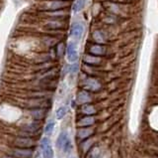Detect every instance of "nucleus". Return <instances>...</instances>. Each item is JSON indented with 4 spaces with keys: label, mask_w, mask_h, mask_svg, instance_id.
<instances>
[{
    "label": "nucleus",
    "mask_w": 158,
    "mask_h": 158,
    "mask_svg": "<svg viewBox=\"0 0 158 158\" xmlns=\"http://www.w3.org/2000/svg\"><path fill=\"white\" fill-rule=\"evenodd\" d=\"M15 145L19 148H32L36 146V141L33 140L31 137L19 136L15 139Z\"/></svg>",
    "instance_id": "obj_1"
},
{
    "label": "nucleus",
    "mask_w": 158,
    "mask_h": 158,
    "mask_svg": "<svg viewBox=\"0 0 158 158\" xmlns=\"http://www.w3.org/2000/svg\"><path fill=\"white\" fill-rule=\"evenodd\" d=\"M66 54H67V59L69 62H75L78 59V52H77V46L74 42H70L68 44L67 49H66Z\"/></svg>",
    "instance_id": "obj_2"
},
{
    "label": "nucleus",
    "mask_w": 158,
    "mask_h": 158,
    "mask_svg": "<svg viewBox=\"0 0 158 158\" xmlns=\"http://www.w3.org/2000/svg\"><path fill=\"white\" fill-rule=\"evenodd\" d=\"M12 155L16 158H31L33 156L32 148H15L12 151Z\"/></svg>",
    "instance_id": "obj_3"
},
{
    "label": "nucleus",
    "mask_w": 158,
    "mask_h": 158,
    "mask_svg": "<svg viewBox=\"0 0 158 158\" xmlns=\"http://www.w3.org/2000/svg\"><path fill=\"white\" fill-rule=\"evenodd\" d=\"M71 36L75 39V40H80L84 33V26L81 23L75 22L71 27Z\"/></svg>",
    "instance_id": "obj_4"
},
{
    "label": "nucleus",
    "mask_w": 158,
    "mask_h": 158,
    "mask_svg": "<svg viewBox=\"0 0 158 158\" xmlns=\"http://www.w3.org/2000/svg\"><path fill=\"white\" fill-rule=\"evenodd\" d=\"M84 88H85L86 90L95 92V91L100 90L101 85H100V83H99L97 80H95V79L88 78L87 80H85V82H84Z\"/></svg>",
    "instance_id": "obj_5"
},
{
    "label": "nucleus",
    "mask_w": 158,
    "mask_h": 158,
    "mask_svg": "<svg viewBox=\"0 0 158 158\" xmlns=\"http://www.w3.org/2000/svg\"><path fill=\"white\" fill-rule=\"evenodd\" d=\"M40 127H41V124H38V123H29V124L23 127V130L26 131V133H31V134L35 133V134H37L36 132H38Z\"/></svg>",
    "instance_id": "obj_6"
},
{
    "label": "nucleus",
    "mask_w": 158,
    "mask_h": 158,
    "mask_svg": "<svg viewBox=\"0 0 158 158\" xmlns=\"http://www.w3.org/2000/svg\"><path fill=\"white\" fill-rule=\"evenodd\" d=\"M106 52L105 48L102 47L101 45H93L91 48H90V53L94 56H102L104 55Z\"/></svg>",
    "instance_id": "obj_7"
},
{
    "label": "nucleus",
    "mask_w": 158,
    "mask_h": 158,
    "mask_svg": "<svg viewBox=\"0 0 158 158\" xmlns=\"http://www.w3.org/2000/svg\"><path fill=\"white\" fill-rule=\"evenodd\" d=\"M91 101V97L87 92H80L77 96V102L78 103H86Z\"/></svg>",
    "instance_id": "obj_8"
},
{
    "label": "nucleus",
    "mask_w": 158,
    "mask_h": 158,
    "mask_svg": "<svg viewBox=\"0 0 158 158\" xmlns=\"http://www.w3.org/2000/svg\"><path fill=\"white\" fill-rule=\"evenodd\" d=\"M94 122H95L94 117L89 115V116H85V117L81 118V120L78 121V125H80V126H90V125L94 124Z\"/></svg>",
    "instance_id": "obj_9"
},
{
    "label": "nucleus",
    "mask_w": 158,
    "mask_h": 158,
    "mask_svg": "<svg viewBox=\"0 0 158 158\" xmlns=\"http://www.w3.org/2000/svg\"><path fill=\"white\" fill-rule=\"evenodd\" d=\"M91 134H93V129H91V128H81V129L78 130V133H77V135L80 139L87 138Z\"/></svg>",
    "instance_id": "obj_10"
},
{
    "label": "nucleus",
    "mask_w": 158,
    "mask_h": 158,
    "mask_svg": "<svg viewBox=\"0 0 158 158\" xmlns=\"http://www.w3.org/2000/svg\"><path fill=\"white\" fill-rule=\"evenodd\" d=\"M68 140V137H67V133L65 131H63L60 135L58 136L57 138V141H56V145L58 148H63L64 144L66 143V141Z\"/></svg>",
    "instance_id": "obj_11"
},
{
    "label": "nucleus",
    "mask_w": 158,
    "mask_h": 158,
    "mask_svg": "<svg viewBox=\"0 0 158 158\" xmlns=\"http://www.w3.org/2000/svg\"><path fill=\"white\" fill-rule=\"evenodd\" d=\"M32 115H34V118L35 120H43V118L46 116V111L43 110V108H37V110H35L32 111Z\"/></svg>",
    "instance_id": "obj_12"
},
{
    "label": "nucleus",
    "mask_w": 158,
    "mask_h": 158,
    "mask_svg": "<svg viewBox=\"0 0 158 158\" xmlns=\"http://www.w3.org/2000/svg\"><path fill=\"white\" fill-rule=\"evenodd\" d=\"M84 61L89 65H97V64L101 62L100 58H98L97 56H85Z\"/></svg>",
    "instance_id": "obj_13"
},
{
    "label": "nucleus",
    "mask_w": 158,
    "mask_h": 158,
    "mask_svg": "<svg viewBox=\"0 0 158 158\" xmlns=\"http://www.w3.org/2000/svg\"><path fill=\"white\" fill-rule=\"evenodd\" d=\"M93 37H94V40H95L97 43L102 44V43H105V41H106L105 34H103V32H101V31H96L93 34Z\"/></svg>",
    "instance_id": "obj_14"
},
{
    "label": "nucleus",
    "mask_w": 158,
    "mask_h": 158,
    "mask_svg": "<svg viewBox=\"0 0 158 158\" xmlns=\"http://www.w3.org/2000/svg\"><path fill=\"white\" fill-rule=\"evenodd\" d=\"M43 155H44V158H52L53 150H52L51 144H48L43 148Z\"/></svg>",
    "instance_id": "obj_15"
},
{
    "label": "nucleus",
    "mask_w": 158,
    "mask_h": 158,
    "mask_svg": "<svg viewBox=\"0 0 158 158\" xmlns=\"http://www.w3.org/2000/svg\"><path fill=\"white\" fill-rule=\"evenodd\" d=\"M84 5H85V0H76V2L73 5V11L79 12L84 8Z\"/></svg>",
    "instance_id": "obj_16"
},
{
    "label": "nucleus",
    "mask_w": 158,
    "mask_h": 158,
    "mask_svg": "<svg viewBox=\"0 0 158 158\" xmlns=\"http://www.w3.org/2000/svg\"><path fill=\"white\" fill-rule=\"evenodd\" d=\"M67 5V3L65 2H62V1H54L52 2V4L51 6H49V8L52 9V10H58V9H61L63 7H65Z\"/></svg>",
    "instance_id": "obj_17"
},
{
    "label": "nucleus",
    "mask_w": 158,
    "mask_h": 158,
    "mask_svg": "<svg viewBox=\"0 0 158 158\" xmlns=\"http://www.w3.org/2000/svg\"><path fill=\"white\" fill-rule=\"evenodd\" d=\"M66 112H67L66 106H60L56 111V118L57 120H61V118H63V116H65Z\"/></svg>",
    "instance_id": "obj_18"
},
{
    "label": "nucleus",
    "mask_w": 158,
    "mask_h": 158,
    "mask_svg": "<svg viewBox=\"0 0 158 158\" xmlns=\"http://www.w3.org/2000/svg\"><path fill=\"white\" fill-rule=\"evenodd\" d=\"M82 112L85 113V115H94V113L96 112V110L92 106H84L82 107Z\"/></svg>",
    "instance_id": "obj_19"
},
{
    "label": "nucleus",
    "mask_w": 158,
    "mask_h": 158,
    "mask_svg": "<svg viewBox=\"0 0 158 158\" xmlns=\"http://www.w3.org/2000/svg\"><path fill=\"white\" fill-rule=\"evenodd\" d=\"M53 128H54V123H53V121L48 122V124L46 125V128H44V132H46L47 134H51V133L53 131Z\"/></svg>",
    "instance_id": "obj_20"
},
{
    "label": "nucleus",
    "mask_w": 158,
    "mask_h": 158,
    "mask_svg": "<svg viewBox=\"0 0 158 158\" xmlns=\"http://www.w3.org/2000/svg\"><path fill=\"white\" fill-rule=\"evenodd\" d=\"M48 27L52 28V29H58L62 27V23L60 22H51L48 24Z\"/></svg>",
    "instance_id": "obj_21"
},
{
    "label": "nucleus",
    "mask_w": 158,
    "mask_h": 158,
    "mask_svg": "<svg viewBox=\"0 0 158 158\" xmlns=\"http://www.w3.org/2000/svg\"><path fill=\"white\" fill-rule=\"evenodd\" d=\"M49 144V139L48 137H44V138H43L42 139V142H41V146H42V148H44V146H47V145H48Z\"/></svg>",
    "instance_id": "obj_22"
},
{
    "label": "nucleus",
    "mask_w": 158,
    "mask_h": 158,
    "mask_svg": "<svg viewBox=\"0 0 158 158\" xmlns=\"http://www.w3.org/2000/svg\"><path fill=\"white\" fill-rule=\"evenodd\" d=\"M3 158H16V157H10V156H5Z\"/></svg>",
    "instance_id": "obj_23"
}]
</instances>
